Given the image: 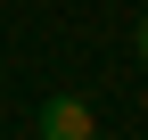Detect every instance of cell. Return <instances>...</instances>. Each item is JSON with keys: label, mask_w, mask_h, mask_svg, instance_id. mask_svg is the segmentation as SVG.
<instances>
[{"label": "cell", "mask_w": 148, "mask_h": 140, "mask_svg": "<svg viewBox=\"0 0 148 140\" xmlns=\"http://www.w3.org/2000/svg\"><path fill=\"white\" fill-rule=\"evenodd\" d=\"M90 124H99V115H90L74 91H66V99H49V107L33 115V132H41V140H90Z\"/></svg>", "instance_id": "6da1fadb"}, {"label": "cell", "mask_w": 148, "mask_h": 140, "mask_svg": "<svg viewBox=\"0 0 148 140\" xmlns=\"http://www.w3.org/2000/svg\"><path fill=\"white\" fill-rule=\"evenodd\" d=\"M140 66H148V8H140Z\"/></svg>", "instance_id": "7a4b0ae2"}]
</instances>
